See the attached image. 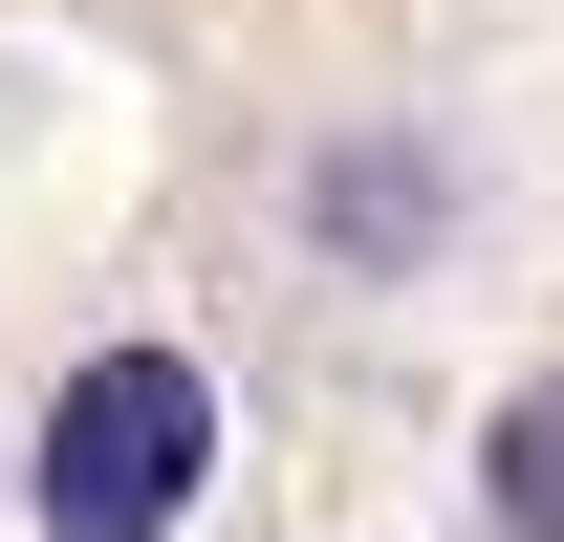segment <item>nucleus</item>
Instances as JSON below:
<instances>
[{"label": "nucleus", "instance_id": "obj_1", "mask_svg": "<svg viewBox=\"0 0 564 542\" xmlns=\"http://www.w3.org/2000/svg\"><path fill=\"white\" fill-rule=\"evenodd\" d=\"M217 499V369L174 326H109L22 412V542H174Z\"/></svg>", "mask_w": 564, "mask_h": 542}, {"label": "nucleus", "instance_id": "obj_2", "mask_svg": "<svg viewBox=\"0 0 564 542\" xmlns=\"http://www.w3.org/2000/svg\"><path fill=\"white\" fill-rule=\"evenodd\" d=\"M282 217H304V261H348V282H434L456 261V152L434 131H326L282 174Z\"/></svg>", "mask_w": 564, "mask_h": 542}, {"label": "nucleus", "instance_id": "obj_3", "mask_svg": "<svg viewBox=\"0 0 564 542\" xmlns=\"http://www.w3.org/2000/svg\"><path fill=\"white\" fill-rule=\"evenodd\" d=\"M478 521L499 542H564V369H521V391L478 412Z\"/></svg>", "mask_w": 564, "mask_h": 542}]
</instances>
